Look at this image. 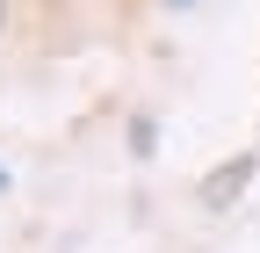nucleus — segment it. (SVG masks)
Returning <instances> with one entry per match:
<instances>
[{
    "mask_svg": "<svg viewBox=\"0 0 260 253\" xmlns=\"http://www.w3.org/2000/svg\"><path fill=\"white\" fill-rule=\"evenodd\" d=\"M253 167H260L253 152H239V160H224V167H217V174L203 181V203H210V210H232V203L246 196V181H253Z\"/></svg>",
    "mask_w": 260,
    "mask_h": 253,
    "instance_id": "f257e3e1",
    "label": "nucleus"
},
{
    "mask_svg": "<svg viewBox=\"0 0 260 253\" xmlns=\"http://www.w3.org/2000/svg\"><path fill=\"white\" fill-rule=\"evenodd\" d=\"M0 22H8V0H0Z\"/></svg>",
    "mask_w": 260,
    "mask_h": 253,
    "instance_id": "f03ea898",
    "label": "nucleus"
},
{
    "mask_svg": "<svg viewBox=\"0 0 260 253\" xmlns=\"http://www.w3.org/2000/svg\"><path fill=\"white\" fill-rule=\"evenodd\" d=\"M0 188H8V174H0Z\"/></svg>",
    "mask_w": 260,
    "mask_h": 253,
    "instance_id": "7ed1b4c3",
    "label": "nucleus"
},
{
    "mask_svg": "<svg viewBox=\"0 0 260 253\" xmlns=\"http://www.w3.org/2000/svg\"><path fill=\"white\" fill-rule=\"evenodd\" d=\"M174 8H188V0H174Z\"/></svg>",
    "mask_w": 260,
    "mask_h": 253,
    "instance_id": "20e7f679",
    "label": "nucleus"
}]
</instances>
